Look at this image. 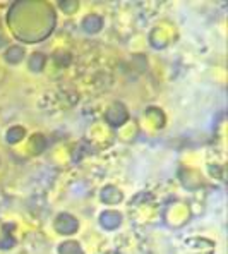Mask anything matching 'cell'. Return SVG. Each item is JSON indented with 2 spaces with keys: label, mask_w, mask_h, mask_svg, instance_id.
<instances>
[{
  "label": "cell",
  "mask_w": 228,
  "mask_h": 254,
  "mask_svg": "<svg viewBox=\"0 0 228 254\" xmlns=\"http://www.w3.org/2000/svg\"><path fill=\"white\" fill-rule=\"evenodd\" d=\"M127 119H129V112H127V108L122 103H114V105L105 112V121L112 127L122 126L124 122H127Z\"/></svg>",
  "instance_id": "obj_2"
},
{
  "label": "cell",
  "mask_w": 228,
  "mask_h": 254,
  "mask_svg": "<svg viewBox=\"0 0 228 254\" xmlns=\"http://www.w3.org/2000/svg\"><path fill=\"white\" fill-rule=\"evenodd\" d=\"M103 28V17L98 16V14H89L83 19V29L89 35H95L100 29Z\"/></svg>",
  "instance_id": "obj_5"
},
{
  "label": "cell",
  "mask_w": 228,
  "mask_h": 254,
  "mask_svg": "<svg viewBox=\"0 0 228 254\" xmlns=\"http://www.w3.org/2000/svg\"><path fill=\"white\" fill-rule=\"evenodd\" d=\"M31 149L35 155L43 153L45 149H47V139H45V136H42V134H35V136L31 137Z\"/></svg>",
  "instance_id": "obj_10"
},
{
  "label": "cell",
  "mask_w": 228,
  "mask_h": 254,
  "mask_svg": "<svg viewBox=\"0 0 228 254\" xmlns=\"http://www.w3.org/2000/svg\"><path fill=\"white\" fill-rule=\"evenodd\" d=\"M14 246V237L9 232L3 234V237L0 239V249H10Z\"/></svg>",
  "instance_id": "obj_12"
},
{
  "label": "cell",
  "mask_w": 228,
  "mask_h": 254,
  "mask_svg": "<svg viewBox=\"0 0 228 254\" xmlns=\"http://www.w3.org/2000/svg\"><path fill=\"white\" fill-rule=\"evenodd\" d=\"M54 229L62 235H72L79 229V222L70 213H58L54 222Z\"/></svg>",
  "instance_id": "obj_1"
},
{
  "label": "cell",
  "mask_w": 228,
  "mask_h": 254,
  "mask_svg": "<svg viewBox=\"0 0 228 254\" xmlns=\"http://www.w3.org/2000/svg\"><path fill=\"white\" fill-rule=\"evenodd\" d=\"M28 65L31 72H42L43 67L47 65V57H45L42 52H36V54H33L31 57H29Z\"/></svg>",
  "instance_id": "obj_8"
},
{
  "label": "cell",
  "mask_w": 228,
  "mask_h": 254,
  "mask_svg": "<svg viewBox=\"0 0 228 254\" xmlns=\"http://www.w3.org/2000/svg\"><path fill=\"white\" fill-rule=\"evenodd\" d=\"M26 136V129L21 126H14V127H9L5 132V141L9 144H16L22 141V137Z\"/></svg>",
  "instance_id": "obj_7"
},
{
  "label": "cell",
  "mask_w": 228,
  "mask_h": 254,
  "mask_svg": "<svg viewBox=\"0 0 228 254\" xmlns=\"http://www.w3.org/2000/svg\"><path fill=\"white\" fill-rule=\"evenodd\" d=\"M122 223V215L114 210H107L103 211L102 215H100V225L103 227V229L107 230H115L118 229Z\"/></svg>",
  "instance_id": "obj_3"
},
{
  "label": "cell",
  "mask_w": 228,
  "mask_h": 254,
  "mask_svg": "<svg viewBox=\"0 0 228 254\" xmlns=\"http://www.w3.org/2000/svg\"><path fill=\"white\" fill-rule=\"evenodd\" d=\"M24 54H26L24 48L19 47V45H10V47L5 50V54H3V59H5L7 64H12V65H16V64L22 62Z\"/></svg>",
  "instance_id": "obj_6"
},
{
  "label": "cell",
  "mask_w": 228,
  "mask_h": 254,
  "mask_svg": "<svg viewBox=\"0 0 228 254\" xmlns=\"http://www.w3.org/2000/svg\"><path fill=\"white\" fill-rule=\"evenodd\" d=\"M58 7H60L65 14H74L79 9V3H77L76 0H63V2L58 3Z\"/></svg>",
  "instance_id": "obj_11"
},
{
  "label": "cell",
  "mask_w": 228,
  "mask_h": 254,
  "mask_svg": "<svg viewBox=\"0 0 228 254\" xmlns=\"http://www.w3.org/2000/svg\"><path fill=\"white\" fill-rule=\"evenodd\" d=\"M100 197H102V201L105 204H118L124 199V194H122L120 189L115 188V186H107V188L102 189Z\"/></svg>",
  "instance_id": "obj_4"
},
{
  "label": "cell",
  "mask_w": 228,
  "mask_h": 254,
  "mask_svg": "<svg viewBox=\"0 0 228 254\" xmlns=\"http://www.w3.org/2000/svg\"><path fill=\"white\" fill-rule=\"evenodd\" d=\"M58 254H84L81 246L74 241H65L58 244Z\"/></svg>",
  "instance_id": "obj_9"
}]
</instances>
